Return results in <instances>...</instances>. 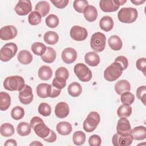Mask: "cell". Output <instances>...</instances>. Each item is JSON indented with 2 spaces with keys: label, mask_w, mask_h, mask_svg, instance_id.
<instances>
[{
  "label": "cell",
  "mask_w": 146,
  "mask_h": 146,
  "mask_svg": "<svg viewBox=\"0 0 146 146\" xmlns=\"http://www.w3.org/2000/svg\"><path fill=\"white\" fill-rule=\"evenodd\" d=\"M17 46L13 42L6 43L0 50V59L2 62H8L17 54Z\"/></svg>",
  "instance_id": "7"
},
{
  "label": "cell",
  "mask_w": 146,
  "mask_h": 146,
  "mask_svg": "<svg viewBox=\"0 0 146 146\" xmlns=\"http://www.w3.org/2000/svg\"><path fill=\"white\" fill-rule=\"evenodd\" d=\"M61 92V90L58 89L54 87L52 84H49L47 89L48 97L54 98L58 97Z\"/></svg>",
  "instance_id": "47"
},
{
  "label": "cell",
  "mask_w": 146,
  "mask_h": 146,
  "mask_svg": "<svg viewBox=\"0 0 146 146\" xmlns=\"http://www.w3.org/2000/svg\"><path fill=\"white\" fill-rule=\"evenodd\" d=\"M131 2L132 3H133L134 5H141V4H143V3H144V2H145V0H144V1H141V0H140V1L131 0Z\"/></svg>",
  "instance_id": "54"
},
{
  "label": "cell",
  "mask_w": 146,
  "mask_h": 146,
  "mask_svg": "<svg viewBox=\"0 0 146 146\" xmlns=\"http://www.w3.org/2000/svg\"><path fill=\"white\" fill-rule=\"evenodd\" d=\"M56 57L55 50L50 47H47L46 52L41 56L42 60L47 63H51L54 62Z\"/></svg>",
  "instance_id": "25"
},
{
  "label": "cell",
  "mask_w": 146,
  "mask_h": 146,
  "mask_svg": "<svg viewBox=\"0 0 146 146\" xmlns=\"http://www.w3.org/2000/svg\"><path fill=\"white\" fill-rule=\"evenodd\" d=\"M113 24L114 23L112 18L108 15L103 17L99 21V26L100 29L106 32L110 31L113 29Z\"/></svg>",
  "instance_id": "21"
},
{
  "label": "cell",
  "mask_w": 146,
  "mask_h": 146,
  "mask_svg": "<svg viewBox=\"0 0 146 146\" xmlns=\"http://www.w3.org/2000/svg\"><path fill=\"white\" fill-rule=\"evenodd\" d=\"M130 90L131 84L128 80L125 79L117 81L115 85V90L119 95H121L124 92L129 91Z\"/></svg>",
  "instance_id": "19"
},
{
  "label": "cell",
  "mask_w": 146,
  "mask_h": 146,
  "mask_svg": "<svg viewBox=\"0 0 146 146\" xmlns=\"http://www.w3.org/2000/svg\"><path fill=\"white\" fill-rule=\"evenodd\" d=\"M0 133L4 137H10L14 133V128L12 124L6 123L1 125Z\"/></svg>",
  "instance_id": "33"
},
{
  "label": "cell",
  "mask_w": 146,
  "mask_h": 146,
  "mask_svg": "<svg viewBox=\"0 0 146 146\" xmlns=\"http://www.w3.org/2000/svg\"><path fill=\"white\" fill-rule=\"evenodd\" d=\"M86 139V136L85 133L81 131H76L72 136V141L76 145H83Z\"/></svg>",
  "instance_id": "36"
},
{
  "label": "cell",
  "mask_w": 146,
  "mask_h": 146,
  "mask_svg": "<svg viewBox=\"0 0 146 146\" xmlns=\"http://www.w3.org/2000/svg\"><path fill=\"white\" fill-rule=\"evenodd\" d=\"M41 21L42 16L36 11H31L28 16V21L31 25H38L41 22Z\"/></svg>",
  "instance_id": "37"
},
{
  "label": "cell",
  "mask_w": 146,
  "mask_h": 146,
  "mask_svg": "<svg viewBox=\"0 0 146 146\" xmlns=\"http://www.w3.org/2000/svg\"><path fill=\"white\" fill-rule=\"evenodd\" d=\"M50 5L48 2L41 1L38 2L35 7V11H38L42 17H45L50 11Z\"/></svg>",
  "instance_id": "28"
},
{
  "label": "cell",
  "mask_w": 146,
  "mask_h": 146,
  "mask_svg": "<svg viewBox=\"0 0 146 146\" xmlns=\"http://www.w3.org/2000/svg\"><path fill=\"white\" fill-rule=\"evenodd\" d=\"M44 41L50 45H54L58 43L59 40L58 34L53 31H47L43 36Z\"/></svg>",
  "instance_id": "31"
},
{
  "label": "cell",
  "mask_w": 146,
  "mask_h": 146,
  "mask_svg": "<svg viewBox=\"0 0 146 146\" xmlns=\"http://www.w3.org/2000/svg\"><path fill=\"white\" fill-rule=\"evenodd\" d=\"M31 127L26 122H21L17 127V132L21 136H26L31 133Z\"/></svg>",
  "instance_id": "32"
},
{
  "label": "cell",
  "mask_w": 146,
  "mask_h": 146,
  "mask_svg": "<svg viewBox=\"0 0 146 146\" xmlns=\"http://www.w3.org/2000/svg\"><path fill=\"white\" fill-rule=\"evenodd\" d=\"M17 59L20 63L26 65L30 64L32 62L33 56L30 51L24 50L18 52Z\"/></svg>",
  "instance_id": "23"
},
{
  "label": "cell",
  "mask_w": 146,
  "mask_h": 146,
  "mask_svg": "<svg viewBox=\"0 0 146 146\" xmlns=\"http://www.w3.org/2000/svg\"><path fill=\"white\" fill-rule=\"evenodd\" d=\"M100 120V116L97 112L92 111L90 112L83 122L84 130L87 132H93L99 124Z\"/></svg>",
  "instance_id": "6"
},
{
  "label": "cell",
  "mask_w": 146,
  "mask_h": 146,
  "mask_svg": "<svg viewBox=\"0 0 146 146\" xmlns=\"http://www.w3.org/2000/svg\"><path fill=\"white\" fill-rule=\"evenodd\" d=\"M114 62L119 63L122 67L123 70H125L128 66V61L127 58L124 56H119L116 58Z\"/></svg>",
  "instance_id": "50"
},
{
  "label": "cell",
  "mask_w": 146,
  "mask_h": 146,
  "mask_svg": "<svg viewBox=\"0 0 146 146\" xmlns=\"http://www.w3.org/2000/svg\"><path fill=\"white\" fill-rule=\"evenodd\" d=\"M11 98L6 92H0V110L2 111H6L10 106Z\"/></svg>",
  "instance_id": "27"
},
{
  "label": "cell",
  "mask_w": 146,
  "mask_h": 146,
  "mask_svg": "<svg viewBox=\"0 0 146 146\" xmlns=\"http://www.w3.org/2000/svg\"><path fill=\"white\" fill-rule=\"evenodd\" d=\"M46 24L50 28L56 27L59 23L58 17L54 14H50L46 18Z\"/></svg>",
  "instance_id": "39"
},
{
  "label": "cell",
  "mask_w": 146,
  "mask_h": 146,
  "mask_svg": "<svg viewBox=\"0 0 146 146\" xmlns=\"http://www.w3.org/2000/svg\"><path fill=\"white\" fill-rule=\"evenodd\" d=\"M88 143L90 146H100L102 143V139L98 135H93L88 139Z\"/></svg>",
  "instance_id": "48"
},
{
  "label": "cell",
  "mask_w": 146,
  "mask_h": 146,
  "mask_svg": "<svg viewBox=\"0 0 146 146\" xmlns=\"http://www.w3.org/2000/svg\"><path fill=\"white\" fill-rule=\"evenodd\" d=\"M24 79L18 75L10 76L5 79L3 82V87L5 89L10 91H20L25 86Z\"/></svg>",
  "instance_id": "2"
},
{
  "label": "cell",
  "mask_w": 146,
  "mask_h": 146,
  "mask_svg": "<svg viewBox=\"0 0 146 146\" xmlns=\"http://www.w3.org/2000/svg\"><path fill=\"white\" fill-rule=\"evenodd\" d=\"M24 115L25 110L22 107L20 106L14 107L11 111V116L13 119L15 120H18L22 119Z\"/></svg>",
  "instance_id": "38"
},
{
  "label": "cell",
  "mask_w": 146,
  "mask_h": 146,
  "mask_svg": "<svg viewBox=\"0 0 146 146\" xmlns=\"http://www.w3.org/2000/svg\"><path fill=\"white\" fill-rule=\"evenodd\" d=\"M106 37L105 35L100 32H96L92 34L90 40L91 48L95 52L103 51L106 47Z\"/></svg>",
  "instance_id": "5"
},
{
  "label": "cell",
  "mask_w": 146,
  "mask_h": 146,
  "mask_svg": "<svg viewBox=\"0 0 146 146\" xmlns=\"http://www.w3.org/2000/svg\"><path fill=\"white\" fill-rule=\"evenodd\" d=\"M38 77L43 80H49L52 75L51 68L47 66H42L38 70Z\"/></svg>",
  "instance_id": "29"
},
{
  "label": "cell",
  "mask_w": 146,
  "mask_h": 146,
  "mask_svg": "<svg viewBox=\"0 0 146 146\" xmlns=\"http://www.w3.org/2000/svg\"><path fill=\"white\" fill-rule=\"evenodd\" d=\"M133 140H143L146 138V128L144 126H137L131 130Z\"/></svg>",
  "instance_id": "22"
},
{
  "label": "cell",
  "mask_w": 146,
  "mask_h": 146,
  "mask_svg": "<svg viewBox=\"0 0 146 146\" xmlns=\"http://www.w3.org/2000/svg\"><path fill=\"white\" fill-rule=\"evenodd\" d=\"M84 60L87 64L90 66L95 67L100 63V57L99 55L94 51L88 52L84 56Z\"/></svg>",
  "instance_id": "20"
},
{
  "label": "cell",
  "mask_w": 146,
  "mask_h": 146,
  "mask_svg": "<svg viewBox=\"0 0 146 146\" xmlns=\"http://www.w3.org/2000/svg\"><path fill=\"white\" fill-rule=\"evenodd\" d=\"M38 112L43 116H48L51 113V108L46 103H41L38 106Z\"/></svg>",
  "instance_id": "43"
},
{
  "label": "cell",
  "mask_w": 146,
  "mask_h": 146,
  "mask_svg": "<svg viewBox=\"0 0 146 146\" xmlns=\"http://www.w3.org/2000/svg\"><path fill=\"white\" fill-rule=\"evenodd\" d=\"M49 84L47 83H40L36 87V94L37 95L41 98H47V89Z\"/></svg>",
  "instance_id": "41"
},
{
  "label": "cell",
  "mask_w": 146,
  "mask_h": 146,
  "mask_svg": "<svg viewBox=\"0 0 146 146\" xmlns=\"http://www.w3.org/2000/svg\"><path fill=\"white\" fill-rule=\"evenodd\" d=\"M52 85L58 89L62 90L66 86V80L58 77H55L52 80Z\"/></svg>",
  "instance_id": "46"
},
{
  "label": "cell",
  "mask_w": 146,
  "mask_h": 146,
  "mask_svg": "<svg viewBox=\"0 0 146 146\" xmlns=\"http://www.w3.org/2000/svg\"><path fill=\"white\" fill-rule=\"evenodd\" d=\"M55 75V77L62 78L67 80L69 76V72L66 68L64 67H60L56 70Z\"/></svg>",
  "instance_id": "45"
},
{
  "label": "cell",
  "mask_w": 146,
  "mask_h": 146,
  "mask_svg": "<svg viewBox=\"0 0 146 146\" xmlns=\"http://www.w3.org/2000/svg\"><path fill=\"white\" fill-rule=\"evenodd\" d=\"M136 66L137 68L141 71L144 75H145L146 70V59L145 58H141L137 60L136 63Z\"/></svg>",
  "instance_id": "49"
},
{
  "label": "cell",
  "mask_w": 146,
  "mask_h": 146,
  "mask_svg": "<svg viewBox=\"0 0 146 146\" xmlns=\"http://www.w3.org/2000/svg\"><path fill=\"white\" fill-rule=\"evenodd\" d=\"M69 112V106L66 102H59L55 107V114L56 116L59 119L65 118L68 115Z\"/></svg>",
  "instance_id": "17"
},
{
  "label": "cell",
  "mask_w": 146,
  "mask_h": 146,
  "mask_svg": "<svg viewBox=\"0 0 146 146\" xmlns=\"http://www.w3.org/2000/svg\"><path fill=\"white\" fill-rule=\"evenodd\" d=\"M123 71L121 66L119 63L114 62L104 70V78L109 82L115 81L121 75Z\"/></svg>",
  "instance_id": "4"
},
{
  "label": "cell",
  "mask_w": 146,
  "mask_h": 146,
  "mask_svg": "<svg viewBox=\"0 0 146 146\" xmlns=\"http://www.w3.org/2000/svg\"><path fill=\"white\" fill-rule=\"evenodd\" d=\"M15 13L21 16L26 15L32 10L31 2L29 0H20L15 6Z\"/></svg>",
  "instance_id": "12"
},
{
  "label": "cell",
  "mask_w": 146,
  "mask_h": 146,
  "mask_svg": "<svg viewBox=\"0 0 146 146\" xmlns=\"http://www.w3.org/2000/svg\"><path fill=\"white\" fill-rule=\"evenodd\" d=\"M136 96L137 98L140 100L145 105V100H146V86H141L139 87L136 90Z\"/></svg>",
  "instance_id": "44"
},
{
  "label": "cell",
  "mask_w": 146,
  "mask_h": 146,
  "mask_svg": "<svg viewBox=\"0 0 146 146\" xmlns=\"http://www.w3.org/2000/svg\"><path fill=\"white\" fill-rule=\"evenodd\" d=\"M30 145H43V144L38 141H34V142L30 144Z\"/></svg>",
  "instance_id": "55"
},
{
  "label": "cell",
  "mask_w": 146,
  "mask_h": 146,
  "mask_svg": "<svg viewBox=\"0 0 146 146\" xmlns=\"http://www.w3.org/2000/svg\"><path fill=\"white\" fill-rule=\"evenodd\" d=\"M132 135H121L115 133L112 138V144L115 146H129L133 142Z\"/></svg>",
  "instance_id": "13"
},
{
  "label": "cell",
  "mask_w": 146,
  "mask_h": 146,
  "mask_svg": "<svg viewBox=\"0 0 146 146\" xmlns=\"http://www.w3.org/2000/svg\"><path fill=\"white\" fill-rule=\"evenodd\" d=\"M56 129L57 132L61 135H69L72 129V125L67 121H61L57 124Z\"/></svg>",
  "instance_id": "24"
},
{
  "label": "cell",
  "mask_w": 146,
  "mask_h": 146,
  "mask_svg": "<svg viewBox=\"0 0 146 146\" xmlns=\"http://www.w3.org/2000/svg\"><path fill=\"white\" fill-rule=\"evenodd\" d=\"M5 146H9V145H12V146H17V143L15 140L14 139H9L7 140L4 144Z\"/></svg>",
  "instance_id": "53"
},
{
  "label": "cell",
  "mask_w": 146,
  "mask_h": 146,
  "mask_svg": "<svg viewBox=\"0 0 146 146\" xmlns=\"http://www.w3.org/2000/svg\"><path fill=\"white\" fill-rule=\"evenodd\" d=\"M18 34L16 27L13 25L2 27L0 30V38L3 40H9L15 38Z\"/></svg>",
  "instance_id": "14"
},
{
  "label": "cell",
  "mask_w": 146,
  "mask_h": 146,
  "mask_svg": "<svg viewBox=\"0 0 146 146\" xmlns=\"http://www.w3.org/2000/svg\"><path fill=\"white\" fill-rule=\"evenodd\" d=\"M71 38L76 41H83L88 36L87 30L79 26H74L71 27L70 32Z\"/></svg>",
  "instance_id": "11"
},
{
  "label": "cell",
  "mask_w": 146,
  "mask_h": 146,
  "mask_svg": "<svg viewBox=\"0 0 146 146\" xmlns=\"http://www.w3.org/2000/svg\"><path fill=\"white\" fill-rule=\"evenodd\" d=\"M74 73L78 79L83 82H89L92 79V72L90 69L83 63H79L74 68Z\"/></svg>",
  "instance_id": "8"
},
{
  "label": "cell",
  "mask_w": 146,
  "mask_h": 146,
  "mask_svg": "<svg viewBox=\"0 0 146 146\" xmlns=\"http://www.w3.org/2000/svg\"><path fill=\"white\" fill-rule=\"evenodd\" d=\"M56 138H57V136H56V133L52 130L51 129L49 135L46 137H45L43 139L45 141H47L48 143H53L56 141Z\"/></svg>",
  "instance_id": "52"
},
{
  "label": "cell",
  "mask_w": 146,
  "mask_h": 146,
  "mask_svg": "<svg viewBox=\"0 0 146 146\" xmlns=\"http://www.w3.org/2000/svg\"><path fill=\"white\" fill-rule=\"evenodd\" d=\"M30 124L34 129L35 134L42 139L46 137L50 133L51 129L44 123L43 120L39 116L33 117L30 120Z\"/></svg>",
  "instance_id": "1"
},
{
  "label": "cell",
  "mask_w": 146,
  "mask_h": 146,
  "mask_svg": "<svg viewBox=\"0 0 146 146\" xmlns=\"http://www.w3.org/2000/svg\"><path fill=\"white\" fill-rule=\"evenodd\" d=\"M108 43L111 48L114 51H119L121 50L123 43L121 38L116 35L111 36L108 39Z\"/></svg>",
  "instance_id": "26"
},
{
  "label": "cell",
  "mask_w": 146,
  "mask_h": 146,
  "mask_svg": "<svg viewBox=\"0 0 146 146\" xmlns=\"http://www.w3.org/2000/svg\"><path fill=\"white\" fill-rule=\"evenodd\" d=\"M18 97L20 102L23 104L27 105L31 103L34 98L31 87L27 84H25L23 87L19 91Z\"/></svg>",
  "instance_id": "10"
},
{
  "label": "cell",
  "mask_w": 146,
  "mask_h": 146,
  "mask_svg": "<svg viewBox=\"0 0 146 146\" xmlns=\"http://www.w3.org/2000/svg\"><path fill=\"white\" fill-rule=\"evenodd\" d=\"M126 2L127 1L123 0H102L99 2V6L104 12H114L119 9L120 6Z\"/></svg>",
  "instance_id": "9"
},
{
  "label": "cell",
  "mask_w": 146,
  "mask_h": 146,
  "mask_svg": "<svg viewBox=\"0 0 146 146\" xmlns=\"http://www.w3.org/2000/svg\"><path fill=\"white\" fill-rule=\"evenodd\" d=\"M131 130L129 120L126 117H120L116 126L117 133L121 135H128L131 134Z\"/></svg>",
  "instance_id": "15"
},
{
  "label": "cell",
  "mask_w": 146,
  "mask_h": 146,
  "mask_svg": "<svg viewBox=\"0 0 146 146\" xmlns=\"http://www.w3.org/2000/svg\"><path fill=\"white\" fill-rule=\"evenodd\" d=\"M120 100L123 104L131 105L134 102L135 96L129 91L125 92L121 95Z\"/></svg>",
  "instance_id": "40"
},
{
  "label": "cell",
  "mask_w": 146,
  "mask_h": 146,
  "mask_svg": "<svg viewBox=\"0 0 146 146\" xmlns=\"http://www.w3.org/2000/svg\"><path fill=\"white\" fill-rule=\"evenodd\" d=\"M132 113V107L130 105L122 104L117 110V114L119 117H128Z\"/></svg>",
  "instance_id": "35"
},
{
  "label": "cell",
  "mask_w": 146,
  "mask_h": 146,
  "mask_svg": "<svg viewBox=\"0 0 146 146\" xmlns=\"http://www.w3.org/2000/svg\"><path fill=\"white\" fill-rule=\"evenodd\" d=\"M31 49L35 55L38 56H42L46 52L47 47H46V46L43 43L36 42H34L32 44Z\"/></svg>",
  "instance_id": "34"
},
{
  "label": "cell",
  "mask_w": 146,
  "mask_h": 146,
  "mask_svg": "<svg viewBox=\"0 0 146 146\" xmlns=\"http://www.w3.org/2000/svg\"><path fill=\"white\" fill-rule=\"evenodd\" d=\"M85 19L90 22H94L98 17V11L96 7L92 5H88L83 11Z\"/></svg>",
  "instance_id": "18"
},
{
  "label": "cell",
  "mask_w": 146,
  "mask_h": 146,
  "mask_svg": "<svg viewBox=\"0 0 146 146\" xmlns=\"http://www.w3.org/2000/svg\"><path fill=\"white\" fill-rule=\"evenodd\" d=\"M88 5V2L86 0H75L73 3L74 9L79 13H83L84 9Z\"/></svg>",
  "instance_id": "42"
},
{
  "label": "cell",
  "mask_w": 146,
  "mask_h": 146,
  "mask_svg": "<svg viewBox=\"0 0 146 146\" xmlns=\"http://www.w3.org/2000/svg\"><path fill=\"white\" fill-rule=\"evenodd\" d=\"M138 17V12L135 8L123 7L117 13V18L120 22L124 23H132Z\"/></svg>",
  "instance_id": "3"
},
{
  "label": "cell",
  "mask_w": 146,
  "mask_h": 146,
  "mask_svg": "<svg viewBox=\"0 0 146 146\" xmlns=\"http://www.w3.org/2000/svg\"><path fill=\"white\" fill-rule=\"evenodd\" d=\"M67 91L70 96L72 97H78L82 94V88L79 83L75 82L68 85Z\"/></svg>",
  "instance_id": "30"
},
{
  "label": "cell",
  "mask_w": 146,
  "mask_h": 146,
  "mask_svg": "<svg viewBox=\"0 0 146 146\" xmlns=\"http://www.w3.org/2000/svg\"><path fill=\"white\" fill-rule=\"evenodd\" d=\"M51 3L58 9H63L66 7L68 2V0H51Z\"/></svg>",
  "instance_id": "51"
},
{
  "label": "cell",
  "mask_w": 146,
  "mask_h": 146,
  "mask_svg": "<svg viewBox=\"0 0 146 146\" xmlns=\"http://www.w3.org/2000/svg\"><path fill=\"white\" fill-rule=\"evenodd\" d=\"M62 60L66 64H71L74 62L77 58V52L72 47L66 48L62 52Z\"/></svg>",
  "instance_id": "16"
}]
</instances>
